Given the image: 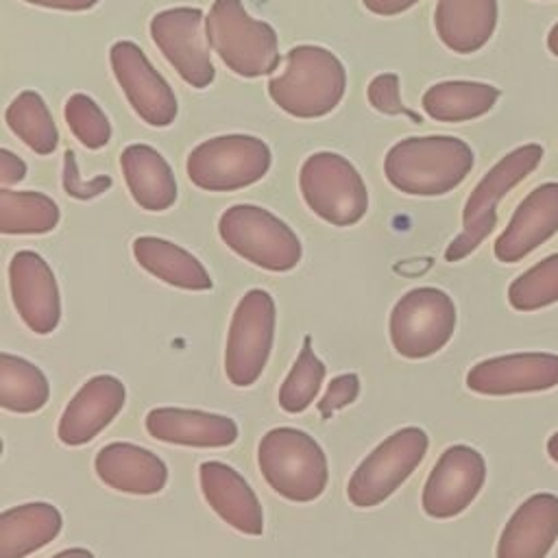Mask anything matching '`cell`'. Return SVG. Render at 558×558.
Wrapping results in <instances>:
<instances>
[{"mask_svg":"<svg viewBox=\"0 0 558 558\" xmlns=\"http://www.w3.org/2000/svg\"><path fill=\"white\" fill-rule=\"evenodd\" d=\"M347 89L344 63L316 44L292 46L268 81L270 100L294 118H323L331 113Z\"/></svg>","mask_w":558,"mask_h":558,"instance_id":"1","label":"cell"},{"mask_svg":"<svg viewBox=\"0 0 558 558\" xmlns=\"http://www.w3.org/2000/svg\"><path fill=\"white\" fill-rule=\"evenodd\" d=\"M471 146L453 135L405 137L384 159L388 183L410 196H440L458 187L473 168Z\"/></svg>","mask_w":558,"mask_h":558,"instance_id":"2","label":"cell"},{"mask_svg":"<svg viewBox=\"0 0 558 558\" xmlns=\"http://www.w3.org/2000/svg\"><path fill=\"white\" fill-rule=\"evenodd\" d=\"M257 464L266 484L288 501H314L327 488V456L307 432L296 427L266 432L257 445Z\"/></svg>","mask_w":558,"mask_h":558,"instance_id":"3","label":"cell"},{"mask_svg":"<svg viewBox=\"0 0 558 558\" xmlns=\"http://www.w3.org/2000/svg\"><path fill=\"white\" fill-rule=\"evenodd\" d=\"M207 39L220 61L238 76L272 74L281 61L275 28L253 17L242 0H214L205 17Z\"/></svg>","mask_w":558,"mask_h":558,"instance_id":"4","label":"cell"},{"mask_svg":"<svg viewBox=\"0 0 558 558\" xmlns=\"http://www.w3.org/2000/svg\"><path fill=\"white\" fill-rule=\"evenodd\" d=\"M543 159L541 144H523L504 155L473 187L462 209V233L445 251L447 262H460L471 255L497 225V203L532 174Z\"/></svg>","mask_w":558,"mask_h":558,"instance_id":"5","label":"cell"},{"mask_svg":"<svg viewBox=\"0 0 558 558\" xmlns=\"http://www.w3.org/2000/svg\"><path fill=\"white\" fill-rule=\"evenodd\" d=\"M218 233L233 253L270 272L292 270L303 255L292 227L259 205L242 203L225 209Z\"/></svg>","mask_w":558,"mask_h":558,"instance_id":"6","label":"cell"},{"mask_svg":"<svg viewBox=\"0 0 558 558\" xmlns=\"http://www.w3.org/2000/svg\"><path fill=\"white\" fill-rule=\"evenodd\" d=\"M305 205L325 222L351 227L368 209V190L357 168L331 150L312 153L299 172Z\"/></svg>","mask_w":558,"mask_h":558,"instance_id":"7","label":"cell"},{"mask_svg":"<svg viewBox=\"0 0 558 558\" xmlns=\"http://www.w3.org/2000/svg\"><path fill=\"white\" fill-rule=\"evenodd\" d=\"M272 155L264 140L244 133L218 135L190 150V181L207 192H233L257 183L270 168Z\"/></svg>","mask_w":558,"mask_h":558,"instance_id":"8","label":"cell"},{"mask_svg":"<svg viewBox=\"0 0 558 558\" xmlns=\"http://www.w3.org/2000/svg\"><path fill=\"white\" fill-rule=\"evenodd\" d=\"M456 303L434 286L405 292L390 312L392 349L408 360H423L438 353L456 331Z\"/></svg>","mask_w":558,"mask_h":558,"instance_id":"9","label":"cell"},{"mask_svg":"<svg viewBox=\"0 0 558 558\" xmlns=\"http://www.w3.org/2000/svg\"><path fill=\"white\" fill-rule=\"evenodd\" d=\"M429 438L421 427H401L384 438L351 473L347 497L357 508H373L386 501L421 464Z\"/></svg>","mask_w":558,"mask_h":558,"instance_id":"10","label":"cell"},{"mask_svg":"<svg viewBox=\"0 0 558 558\" xmlns=\"http://www.w3.org/2000/svg\"><path fill=\"white\" fill-rule=\"evenodd\" d=\"M275 301L262 290H248L235 305L225 347V373L233 386H253L264 373L275 340Z\"/></svg>","mask_w":558,"mask_h":558,"instance_id":"11","label":"cell"},{"mask_svg":"<svg viewBox=\"0 0 558 558\" xmlns=\"http://www.w3.org/2000/svg\"><path fill=\"white\" fill-rule=\"evenodd\" d=\"M205 17L198 7H172L155 13L148 26L163 59L196 89L209 87L216 78Z\"/></svg>","mask_w":558,"mask_h":558,"instance_id":"12","label":"cell"},{"mask_svg":"<svg viewBox=\"0 0 558 558\" xmlns=\"http://www.w3.org/2000/svg\"><path fill=\"white\" fill-rule=\"evenodd\" d=\"M109 61L133 111L150 126H170L179 111L177 96L144 50L135 41L120 39L109 48Z\"/></svg>","mask_w":558,"mask_h":558,"instance_id":"13","label":"cell"},{"mask_svg":"<svg viewBox=\"0 0 558 558\" xmlns=\"http://www.w3.org/2000/svg\"><path fill=\"white\" fill-rule=\"evenodd\" d=\"M486 480L484 456L469 445L447 447L432 466L421 504L432 519H451L464 512Z\"/></svg>","mask_w":558,"mask_h":558,"instance_id":"14","label":"cell"},{"mask_svg":"<svg viewBox=\"0 0 558 558\" xmlns=\"http://www.w3.org/2000/svg\"><path fill=\"white\" fill-rule=\"evenodd\" d=\"M466 386L488 397L549 390L558 386V355L525 351L488 357L469 368Z\"/></svg>","mask_w":558,"mask_h":558,"instance_id":"15","label":"cell"},{"mask_svg":"<svg viewBox=\"0 0 558 558\" xmlns=\"http://www.w3.org/2000/svg\"><path fill=\"white\" fill-rule=\"evenodd\" d=\"M9 288L15 312L24 325L39 333H52L61 320L59 286L48 262L35 251H17L9 262Z\"/></svg>","mask_w":558,"mask_h":558,"instance_id":"16","label":"cell"},{"mask_svg":"<svg viewBox=\"0 0 558 558\" xmlns=\"http://www.w3.org/2000/svg\"><path fill=\"white\" fill-rule=\"evenodd\" d=\"M126 401L124 384L113 375H94L65 405L57 436L68 447L94 440L122 410Z\"/></svg>","mask_w":558,"mask_h":558,"instance_id":"17","label":"cell"},{"mask_svg":"<svg viewBox=\"0 0 558 558\" xmlns=\"http://www.w3.org/2000/svg\"><path fill=\"white\" fill-rule=\"evenodd\" d=\"M558 231V181L534 187L514 209L495 240V257L504 264L521 262Z\"/></svg>","mask_w":558,"mask_h":558,"instance_id":"18","label":"cell"},{"mask_svg":"<svg viewBox=\"0 0 558 558\" xmlns=\"http://www.w3.org/2000/svg\"><path fill=\"white\" fill-rule=\"evenodd\" d=\"M201 490L209 508L242 534L264 532V510L248 482L229 464L209 460L198 469Z\"/></svg>","mask_w":558,"mask_h":558,"instance_id":"19","label":"cell"},{"mask_svg":"<svg viewBox=\"0 0 558 558\" xmlns=\"http://www.w3.org/2000/svg\"><path fill=\"white\" fill-rule=\"evenodd\" d=\"M558 541V497L536 493L527 497L504 525L497 558H545Z\"/></svg>","mask_w":558,"mask_h":558,"instance_id":"20","label":"cell"},{"mask_svg":"<svg viewBox=\"0 0 558 558\" xmlns=\"http://www.w3.org/2000/svg\"><path fill=\"white\" fill-rule=\"evenodd\" d=\"M96 475L113 490L129 495H155L168 482L166 462L133 442H109L94 460Z\"/></svg>","mask_w":558,"mask_h":558,"instance_id":"21","label":"cell"},{"mask_svg":"<svg viewBox=\"0 0 558 558\" xmlns=\"http://www.w3.org/2000/svg\"><path fill=\"white\" fill-rule=\"evenodd\" d=\"M146 432L161 442L181 447H229L238 440V423L229 416L185 410V408H155L146 414Z\"/></svg>","mask_w":558,"mask_h":558,"instance_id":"22","label":"cell"},{"mask_svg":"<svg viewBox=\"0 0 558 558\" xmlns=\"http://www.w3.org/2000/svg\"><path fill=\"white\" fill-rule=\"evenodd\" d=\"M497 0H438L434 26L438 39L458 54L477 52L497 26Z\"/></svg>","mask_w":558,"mask_h":558,"instance_id":"23","label":"cell"},{"mask_svg":"<svg viewBox=\"0 0 558 558\" xmlns=\"http://www.w3.org/2000/svg\"><path fill=\"white\" fill-rule=\"evenodd\" d=\"M120 168L133 201L146 211H166L177 201V179L166 157L148 144H129Z\"/></svg>","mask_w":558,"mask_h":558,"instance_id":"24","label":"cell"},{"mask_svg":"<svg viewBox=\"0 0 558 558\" xmlns=\"http://www.w3.org/2000/svg\"><path fill=\"white\" fill-rule=\"evenodd\" d=\"M61 512L46 501L20 504L0 514V558H26L61 532Z\"/></svg>","mask_w":558,"mask_h":558,"instance_id":"25","label":"cell"},{"mask_svg":"<svg viewBox=\"0 0 558 558\" xmlns=\"http://www.w3.org/2000/svg\"><path fill=\"white\" fill-rule=\"evenodd\" d=\"M135 262L153 277L181 290H209L211 277L207 268L183 246L157 238L140 235L131 244Z\"/></svg>","mask_w":558,"mask_h":558,"instance_id":"26","label":"cell"},{"mask_svg":"<svg viewBox=\"0 0 558 558\" xmlns=\"http://www.w3.org/2000/svg\"><path fill=\"white\" fill-rule=\"evenodd\" d=\"M499 100V89L480 81H442L423 94V111L436 122H466L488 113Z\"/></svg>","mask_w":558,"mask_h":558,"instance_id":"27","label":"cell"},{"mask_svg":"<svg viewBox=\"0 0 558 558\" xmlns=\"http://www.w3.org/2000/svg\"><path fill=\"white\" fill-rule=\"evenodd\" d=\"M59 205L41 192L0 190V231L4 235H39L59 225Z\"/></svg>","mask_w":558,"mask_h":558,"instance_id":"28","label":"cell"},{"mask_svg":"<svg viewBox=\"0 0 558 558\" xmlns=\"http://www.w3.org/2000/svg\"><path fill=\"white\" fill-rule=\"evenodd\" d=\"M50 384L39 366L13 353H0V405L7 412L31 414L46 405Z\"/></svg>","mask_w":558,"mask_h":558,"instance_id":"29","label":"cell"},{"mask_svg":"<svg viewBox=\"0 0 558 558\" xmlns=\"http://www.w3.org/2000/svg\"><path fill=\"white\" fill-rule=\"evenodd\" d=\"M7 126L37 155H50L59 144V131L54 118L35 89L20 92L4 111Z\"/></svg>","mask_w":558,"mask_h":558,"instance_id":"30","label":"cell"},{"mask_svg":"<svg viewBox=\"0 0 558 558\" xmlns=\"http://www.w3.org/2000/svg\"><path fill=\"white\" fill-rule=\"evenodd\" d=\"M325 364L312 349V336L303 338V347L279 388V405L290 414L310 408L325 379Z\"/></svg>","mask_w":558,"mask_h":558,"instance_id":"31","label":"cell"},{"mask_svg":"<svg viewBox=\"0 0 558 558\" xmlns=\"http://www.w3.org/2000/svg\"><path fill=\"white\" fill-rule=\"evenodd\" d=\"M558 301V253L521 272L508 288V303L519 312H534Z\"/></svg>","mask_w":558,"mask_h":558,"instance_id":"32","label":"cell"},{"mask_svg":"<svg viewBox=\"0 0 558 558\" xmlns=\"http://www.w3.org/2000/svg\"><path fill=\"white\" fill-rule=\"evenodd\" d=\"M63 118L70 133L89 150H98L111 140V122L100 105L87 94H72L65 100Z\"/></svg>","mask_w":558,"mask_h":558,"instance_id":"33","label":"cell"},{"mask_svg":"<svg viewBox=\"0 0 558 558\" xmlns=\"http://www.w3.org/2000/svg\"><path fill=\"white\" fill-rule=\"evenodd\" d=\"M366 96H368L371 107L384 116H408L414 122H421V118L414 111L403 107L401 81L395 72H381V74L373 76L366 87Z\"/></svg>","mask_w":558,"mask_h":558,"instance_id":"34","label":"cell"},{"mask_svg":"<svg viewBox=\"0 0 558 558\" xmlns=\"http://www.w3.org/2000/svg\"><path fill=\"white\" fill-rule=\"evenodd\" d=\"M111 187V177H94L92 181H83L78 174V166H76V157L72 150H65L63 155V190L65 194L87 201L94 198L98 194H102L105 190Z\"/></svg>","mask_w":558,"mask_h":558,"instance_id":"35","label":"cell"},{"mask_svg":"<svg viewBox=\"0 0 558 558\" xmlns=\"http://www.w3.org/2000/svg\"><path fill=\"white\" fill-rule=\"evenodd\" d=\"M360 395V377L355 373H342L333 377L318 401V412L323 418H329L336 410L353 403Z\"/></svg>","mask_w":558,"mask_h":558,"instance_id":"36","label":"cell"},{"mask_svg":"<svg viewBox=\"0 0 558 558\" xmlns=\"http://www.w3.org/2000/svg\"><path fill=\"white\" fill-rule=\"evenodd\" d=\"M26 177V163L9 148H0V183L2 187H9L13 183H20Z\"/></svg>","mask_w":558,"mask_h":558,"instance_id":"37","label":"cell"},{"mask_svg":"<svg viewBox=\"0 0 558 558\" xmlns=\"http://www.w3.org/2000/svg\"><path fill=\"white\" fill-rule=\"evenodd\" d=\"M418 0H362V4L375 13V15H384V17H390V15H399L403 11H408L410 7H414Z\"/></svg>","mask_w":558,"mask_h":558,"instance_id":"38","label":"cell"},{"mask_svg":"<svg viewBox=\"0 0 558 558\" xmlns=\"http://www.w3.org/2000/svg\"><path fill=\"white\" fill-rule=\"evenodd\" d=\"M24 2L46 7V9H59V11H87L96 7L100 0H24Z\"/></svg>","mask_w":558,"mask_h":558,"instance_id":"39","label":"cell"},{"mask_svg":"<svg viewBox=\"0 0 558 558\" xmlns=\"http://www.w3.org/2000/svg\"><path fill=\"white\" fill-rule=\"evenodd\" d=\"M52 558H94V554L85 547H72V549H63V551L54 554Z\"/></svg>","mask_w":558,"mask_h":558,"instance_id":"40","label":"cell"},{"mask_svg":"<svg viewBox=\"0 0 558 558\" xmlns=\"http://www.w3.org/2000/svg\"><path fill=\"white\" fill-rule=\"evenodd\" d=\"M547 48H549V52L554 54V57H558V22L549 28V33H547Z\"/></svg>","mask_w":558,"mask_h":558,"instance_id":"41","label":"cell"},{"mask_svg":"<svg viewBox=\"0 0 558 558\" xmlns=\"http://www.w3.org/2000/svg\"><path fill=\"white\" fill-rule=\"evenodd\" d=\"M547 453H549V458L558 464V432H554V434L549 436V440H547Z\"/></svg>","mask_w":558,"mask_h":558,"instance_id":"42","label":"cell"}]
</instances>
